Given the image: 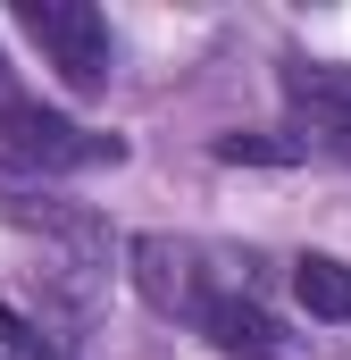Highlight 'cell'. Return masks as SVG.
Masks as SVG:
<instances>
[{
  "instance_id": "obj_5",
  "label": "cell",
  "mask_w": 351,
  "mask_h": 360,
  "mask_svg": "<svg viewBox=\"0 0 351 360\" xmlns=\"http://www.w3.org/2000/svg\"><path fill=\"white\" fill-rule=\"evenodd\" d=\"M293 293H301V310H310V319L351 327V269H343V260H326V252H301V260H293Z\"/></svg>"
},
{
  "instance_id": "obj_3",
  "label": "cell",
  "mask_w": 351,
  "mask_h": 360,
  "mask_svg": "<svg viewBox=\"0 0 351 360\" xmlns=\"http://www.w3.org/2000/svg\"><path fill=\"white\" fill-rule=\"evenodd\" d=\"M17 25L34 34V51H42L76 92L109 84V59H117V51H109V17H100V8H84V0H25Z\"/></svg>"
},
{
  "instance_id": "obj_1",
  "label": "cell",
  "mask_w": 351,
  "mask_h": 360,
  "mask_svg": "<svg viewBox=\"0 0 351 360\" xmlns=\"http://www.w3.org/2000/svg\"><path fill=\"white\" fill-rule=\"evenodd\" d=\"M126 269H134V285H143L151 310L184 319L218 352L310 360V344L260 302V252H226V243H201V235H134L126 243Z\"/></svg>"
},
{
  "instance_id": "obj_6",
  "label": "cell",
  "mask_w": 351,
  "mask_h": 360,
  "mask_svg": "<svg viewBox=\"0 0 351 360\" xmlns=\"http://www.w3.org/2000/svg\"><path fill=\"white\" fill-rule=\"evenodd\" d=\"M0 84H8V59H0Z\"/></svg>"
},
{
  "instance_id": "obj_2",
  "label": "cell",
  "mask_w": 351,
  "mask_h": 360,
  "mask_svg": "<svg viewBox=\"0 0 351 360\" xmlns=\"http://www.w3.org/2000/svg\"><path fill=\"white\" fill-rule=\"evenodd\" d=\"M126 143L92 134L42 101H0V176H76V168H117Z\"/></svg>"
},
{
  "instance_id": "obj_4",
  "label": "cell",
  "mask_w": 351,
  "mask_h": 360,
  "mask_svg": "<svg viewBox=\"0 0 351 360\" xmlns=\"http://www.w3.org/2000/svg\"><path fill=\"white\" fill-rule=\"evenodd\" d=\"M284 101L301 117V151H351V68H318V59H293L284 68Z\"/></svg>"
}]
</instances>
